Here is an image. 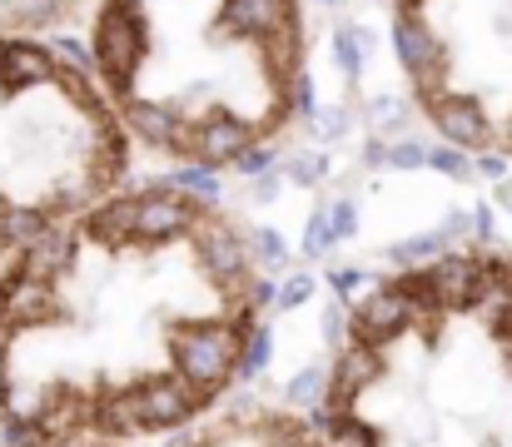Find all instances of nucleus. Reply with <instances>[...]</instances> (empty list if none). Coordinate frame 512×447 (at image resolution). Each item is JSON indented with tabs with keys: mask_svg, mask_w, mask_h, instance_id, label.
Here are the masks:
<instances>
[{
	"mask_svg": "<svg viewBox=\"0 0 512 447\" xmlns=\"http://www.w3.org/2000/svg\"><path fill=\"white\" fill-rule=\"evenodd\" d=\"M95 65L105 70L110 90L125 95L150 55V20L135 0H105L100 20H95V45H90Z\"/></svg>",
	"mask_w": 512,
	"mask_h": 447,
	"instance_id": "f257e3e1",
	"label": "nucleus"
},
{
	"mask_svg": "<svg viewBox=\"0 0 512 447\" xmlns=\"http://www.w3.org/2000/svg\"><path fill=\"white\" fill-rule=\"evenodd\" d=\"M239 338L229 323H204L184 338H174V363L179 373L194 383V388H214L234 373V358H239Z\"/></svg>",
	"mask_w": 512,
	"mask_h": 447,
	"instance_id": "f03ea898",
	"label": "nucleus"
},
{
	"mask_svg": "<svg viewBox=\"0 0 512 447\" xmlns=\"http://www.w3.org/2000/svg\"><path fill=\"white\" fill-rule=\"evenodd\" d=\"M423 100V110H428V120L438 125V135H443V145L453 149H488L493 140V120H488V110L478 105V95H453V90H433V95H418Z\"/></svg>",
	"mask_w": 512,
	"mask_h": 447,
	"instance_id": "7ed1b4c3",
	"label": "nucleus"
},
{
	"mask_svg": "<svg viewBox=\"0 0 512 447\" xmlns=\"http://www.w3.org/2000/svg\"><path fill=\"white\" fill-rule=\"evenodd\" d=\"M423 289H428V303L473 308V303H483V289H488V264L468 249H448L423 269Z\"/></svg>",
	"mask_w": 512,
	"mask_h": 447,
	"instance_id": "20e7f679",
	"label": "nucleus"
},
{
	"mask_svg": "<svg viewBox=\"0 0 512 447\" xmlns=\"http://www.w3.org/2000/svg\"><path fill=\"white\" fill-rule=\"evenodd\" d=\"M204 204L165 189H150V194H135V244H170L179 234H189L199 224Z\"/></svg>",
	"mask_w": 512,
	"mask_h": 447,
	"instance_id": "39448f33",
	"label": "nucleus"
},
{
	"mask_svg": "<svg viewBox=\"0 0 512 447\" xmlns=\"http://www.w3.org/2000/svg\"><path fill=\"white\" fill-rule=\"evenodd\" d=\"M130 403H135V428L140 433H155V428L184 423L204 403V393L189 378H150V383L130 388Z\"/></svg>",
	"mask_w": 512,
	"mask_h": 447,
	"instance_id": "423d86ee",
	"label": "nucleus"
},
{
	"mask_svg": "<svg viewBox=\"0 0 512 447\" xmlns=\"http://www.w3.org/2000/svg\"><path fill=\"white\" fill-rule=\"evenodd\" d=\"M423 308L413 303L408 294H398L393 284H378L373 294L358 303V313H353V328H358V343H388V338H398L413 318H418Z\"/></svg>",
	"mask_w": 512,
	"mask_h": 447,
	"instance_id": "0eeeda50",
	"label": "nucleus"
},
{
	"mask_svg": "<svg viewBox=\"0 0 512 447\" xmlns=\"http://www.w3.org/2000/svg\"><path fill=\"white\" fill-rule=\"evenodd\" d=\"M199 264H204V274H209L219 289H244L254 259H249V244H244L229 224L209 219V224H204V239H199Z\"/></svg>",
	"mask_w": 512,
	"mask_h": 447,
	"instance_id": "6e6552de",
	"label": "nucleus"
},
{
	"mask_svg": "<svg viewBox=\"0 0 512 447\" xmlns=\"http://www.w3.org/2000/svg\"><path fill=\"white\" fill-rule=\"evenodd\" d=\"M60 313V303L50 294V284L30 279V274H10L0 279V328H35V323H50Z\"/></svg>",
	"mask_w": 512,
	"mask_h": 447,
	"instance_id": "1a4fd4ad",
	"label": "nucleus"
},
{
	"mask_svg": "<svg viewBox=\"0 0 512 447\" xmlns=\"http://www.w3.org/2000/svg\"><path fill=\"white\" fill-rule=\"evenodd\" d=\"M55 55L35 40H0V90L5 95H25L35 85L55 80Z\"/></svg>",
	"mask_w": 512,
	"mask_h": 447,
	"instance_id": "9d476101",
	"label": "nucleus"
},
{
	"mask_svg": "<svg viewBox=\"0 0 512 447\" xmlns=\"http://www.w3.org/2000/svg\"><path fill=\"white\" fill-rule=\"evenodd\" d=\"M189 135V154H194V164H234L244 149L254 145V130L244 125V120H234V115H209L199 130H184Z\"/></svg>",
	"mask_w": 512,
	"mask_h": 447,
	"instance_id": "9b49d317",
	"label": "nucleus"
},
{
	"mask_svg": "<svg viewBox=\"0 0 512 447\" xmlns=\"http://www.w3.org/2000/svg\"><path fill=\"white\" fill-rule=\"evenodd\" d=\"M299 20L294 0H224L219 5V30L234 40H264L269 30Z\"/></svg>",
	"mask_w": 512,
	"mask_h": 447,
	"instance_id": "f8f14e48",
	"label": "nucleus"
},
{
	"mask_svg": "<svg viewBox=\"0 0 512 447\" xmlns=\"http://www.w3.org/2000/svg\"><path fill=\"white\" fill-rule=\"evenodd\" d=\"M393 50H398V60H403V70H408L413 80H423L428 70L448 65L443 45L433 40V30H428L418 15H398V20H393Z\"/></svg>",
	"mask_w": 512,
	"mask_h": 447,
	"instance_id": "ddd939ff",
	"label": "nucleus"
},
{
	"mask_svg": "<svg viewBox=\"0 0 512 447\" xmlns=\"http://www.w3.org/2000/svg\"><path fill=\"white\" fill-rule=\"evenodd\" d=\"M125 125H130V135H140L145 145H160V149L179 145L184 149V125H179V110H174V105H160V100H130V105H125Z\"/></svg>",
	"mask_w": 512,
	"mask_h": 447,
	"instance_id": "4468645a",
	"label": "nucleus"
},
{
	"mask_svg": "<svg viewBox=\"0 0 512 447\" xmlns=\"http://www.w3.org/2000/svg\"><path fill=\"white\" fill-rule=\"evenodd\" d=\"M85 229H90V239L105 244V249H125V244H135V194L95 204L90 219H85Z\"/></svg>",
	"mask_w": 512,
	"mask_h": 447,
	"instance_id": "2eb2a0df",
	"label": "nucleus"
},
{
	"mask_svg": "<svg viewBox=\"0 0 512 447\" xmlns=\"http://www.w3.org/2000/svg\"><path fill=\"white\" fill-rule=\"evenodd\" d=\"M60 269H70V234L50 224L35 244H25V264H20V274H30V279L50 284Z\"/></svg>",
	"mask_w": 512,
	"mask_h": 447,
	"instance_id": "dca6fc26",
	"label": "nucleus"
},
{
	"mask_svg": "<svg viewBox=\"0 0 512 447\" xmlns=\"http://www.w3.org/2000/svg\"><path fill=\"white\" fill-rule=\"evenodd\" d=\"M259 45H264L269 65H274V70H279L284 80H289L294 70H304V65H299V55H304V35H299V20H289V25L269 30V35H264Z\"/></svg>",
	"mask_w": 512,
	"mask_h": 447,
	"instance_id": "f3484780",
	"label": "nucleus"
},
{
	"mask_svg": "<svg viewBox=\"0 0 512 447\" xmlns=\"http://www.w3.org/2000/svg\"><path fill=\"white\" fill-rule=\"evenodd\" d=\"M269 358H274V333H269V323H249L244 338H239V358H234L239 378H259V373L269 368Z\"/></svg>",
	"mask_w": 512,
	"mask_h": 447,
	"instance_id": "a211bd4d",
	"label": "nucleus"
},
{
	"mask_svg": "<svg viewBox=\"0 0 512 447\" xmlns=\"http://www.w3.org/2000/svg\"><path fill=\"white\" fill-rule=\"evenodd\" d=\"M368 45H373V35L358 30V25H339V30H334V60H339V75L348 85L363 80V50H368Z\"/></svg>",
	"mask_w": 512,
	"mask_h": 447,
	"instance_id": "6ab92c4d",
	"label": "nucleus"
},
{
	"mask_svg": "<svg viewBox=\"0 0 512 447\" xmlns=\"http://www.w3.org/2000/svg\"><path fill=\"white\" fill-rule=\"evenodd\" d=\"M170 189L184 194V199H194V204H214L219 199V174L209 164H179L170 174Z\"/></svg>",
	"mask_w": 512,
	"mask_h": 447,
	"instance_id": "aec40b11",
	"label": "nucleus"
},
{
	"mask_svg": "<svg viewBox=\"0 0 512 447\" xmlns=\"http://www.w3.org/2000/svg\"><path fill=\"white\" fill-rule=\"evenodd\" d=\"M443 249H448V244H443L438 229H433V234H408V239L388 244V259H393L398 269H423V264H433Z\"/></svg>",
	"mask_w": 512,
	"mask_h": 447,
	"instance_id": "412c9836",
	"label": "nucleus"
},
{
	"mask_svg": "<svg viewBox=\"0 0 512 447\" xmlns=\"http://www.w3.org/2000/svg\"><path fill=\"white\" fill-rule=\"evenodd\" d=\"M324 174H329V159H324L319 149H299V154L284 159V179H289V184L314 189V184H324Z\"/></svg>",
	"mask_w": 512,
	"mask_h": 447,
	"instance_id": "4be33fe9",
	"label": "nucleus"
},
{
	"mask_svg": "<svg viewBox=\"0 0 512 447\" xmlns=\"http://www.w3.org/2000/svg\"><path fill=\"white\" fill-rule=\"evenodd\" d=\"M423 164L448 174V179H468L473 174V154L468 149H453V145H428L423 149Z\"/></svg>",
	"mask_w": 512,
	"mask_h": 447,
	"instance_id": "5701e85b",
	"label": "nucleus"
},
{
	"mask_svg": "<svg viewBox=\"0 0 512 447\" xmlns=\"http://www.w3.org/2000/svg\"><path fill=\"white\" fill-rule=\"evenodd\" d=\"M324 368H299L294 378H289V403L294 408H319L324 403Z\"/></svg>",
	"mask_w": 512,
	"mask_h": 447,
	"instance_id": "b1692460",
	"label": "nucleus"
},
{
	"mask_svg": "<svg viewBox=\"0 0 512 447\" xmlns=\"http://www.w3.org/2000/svg\"><path fill=\"white\" fill-rule=\"evenodd\" d=\"M50 55H55V65H65V70H75V75H90V70H95L90 45H85V40H75V35H55Z\"/></svg>",
	"mask_w": 512,
	"mask_h": 447,
	"instance_id": "393cba45",
	"label": "nucleus"
},
{
	"mask_svg": "<svg viewBox=\"0 0 512 447\" xmlns=\"http://www.w3.org/2000/svg\"><path fill=\"white\" fill-rule=\"evenodd\" d=\"M249 259H264L269 269L289 264V244H284V234H279V229H254V239H249Z\"/></svg>",
	"mask_w": 512,
	"mask_h": 447,
	"instance_id": "a878e982",
	"label": "nucleus"
},
{
	"mask_svg": "<svg viewBox=\"0 0 512 447\" xmlns=\"http://www.w3.org/2000/svg\"><path fill=\"white\" fill-rule=\"evenodd\" d=\"M329 438H334V447H378V433H373V428H363V423H358V418H348V413L329 418Z\"/></svg>",
	"mask_w": 512,
	"mask_h": 447,
	"instance_id": "bb28decb",
	"label": "nucleus"
},
{
	"mask_svg": "<svg viewBox=\"0 0 512 447\" xmlns=\"http://www.w3.org/2000/svg\"><path fill=\"white\" fill-rule=\"evenodd\" d=\"M368 125L373 130H403L408 125V105L393 100V95H378V100H368Z\"/></svg>",
	"mask_w": 512,
	"mask_h": 447,
	"instance_id": "cd10ccee",
	"label": "nucleus"
},
{
	"mask_svg": "<svg viewBox=\"0 0 512 447\" xmlns=\"http://www.w3.org/2000/svg\"><path fill=\"white\" fill-rule=\"evenodd\" d=\"M314 130H319V140H324V145H339L343 135L353 130V110H348V105H329V110H319V115H314Z\"/></svg>",
	"mask_w": 512,
	"mask_h": 447,
	"instance_id": "c85d7f7f",
	"label": "nucleus"
},
{
	"mask_svg": "<svg viewBox=\"0 0 512 447\" xmlns=\"http://www.w3.org/2000/svg\"><path fill=\"white\" fill-rule=\"evenodd\" d=\"M289 105H294V110H299V115L314 125L319 100H314V75H309V70H294V75H289Z\"/></svg>",
	"mask_w": 512,
	"mask_h": 447,
	"instance_id": "c756f323",
	"label": "nucleus"
},
{
	"mask_svg": "<svg viewBox=\"0 0 512 447\" xmlns=\"http://www.w3.org/2000/svg\"><path fill=\"white\" fill-rule=\"evenodd\" d=\"M329 244H334V234H329V214H324V209H314V214H309V224H304V259H319Z\"/></svg>",
	"mask_w": 512,
	"mask_h": 447,
	"instance_id": "7c9ffc66",
	"label": "nucleus"
},
{
	"mask_svg": "<svg viewBox=\"0 0 512 447\" xmlns=\"http://www.w3.org/2000/svg\"><path fill=\"white\" fill-rule=\"evenodd\" d=\"M324 214H329V234H334V244L358 234V209H353V199H334Z\"/></svg>",
	"mask_w": 512,
	"mask_h": 447,
	"instance_id": "2f4dec72",
	"label": "nucleus"
},
{
	"mask_svg": "<svg viewBox=\"0 0 512 447\" xmlns=\"http://www.w3.org/2000/svg\"><path fill=\"white\" fill-rule=\"evenodd\" d=\"M314 289H319V284H314L309 274H289V279L279 284V294H274V308H299V303H309Z\"/></svg>",
	"mask_w": 512,
	"mask_h": 447,
	"instance_id": "473e14b6",
	"label": "nucleus"
},
{
	"mask_svg": "<svg viewBox=\"0 0 512 447\" xmlns=\"http://www.w3.org/2000/svg\"><path fill=\"white\" fill-rule=\"evenodd\" d=\"M423 140H398V145H388L383 154V164H393V169H423Z\"/></svg>",
	"mask_w": 512,
	"mask_h": 447,
	"instance_id": "72a5a7b5",
	"label": "nucleus"
},
{
	"mask_svg": "<svg viewBox=\"0 0 512 447\" xmlns=\"http://www.w3.org/2000/svg\"><path fill=\"white\" fill-rule=\"evenodd\" d=\"M0 443L5 447H45V438H40V428H35L30 418H10V428H5Z\"/></svg>",
	"mask_w": 512,
	"mask_h": 447,
	"instance_id": "f704fd0d",
	"label": "nucleus"
},
{
	"mask_svg": "<svg viewBox=\"0 0 512 447\" xmlns=\"http://www.w3.org/2000/svg\"><path fill=\"white\" fill-rule=\"evenodd\" d=\"M274 159H279V154H274L269 145H249L244 154H239V159H234V164H239V169L254 179V174H269V169H274Z\"/></svg>",
	"mask_w": 512,
	"mask_h": 447,
	"instance_id": "c9c22d12",
	"label": "nucleus"
},
{
	"mask_svg": "<svg viewBox=\"0 0 512 447\" xmlns=\"http://www.w3.org/2000/svg\"><path fill=\"white\" fill-rule=\"evenodd\" d=\"M473 174H483V179H508V154L478 149V154H473Z\"/></svg>",
	"mask_w": 512,
	"mask_h": 447,
	"instance_id": "e433bc0d",
	"label": "nucleus"
},
{
	"mask_svg": "<svg viewBox=\"0 0 512 447\" xmlns=\"http://www.w3.org/2000/svg\"><path fill=\"white\" fill-rule=\"evenodd\" d=\"M468 234H473V209H453V214L443 219V229H438L443 244H458V239H468Z\"/></svg>",
	"mask_w": 512,
	"mask_h": 447,
	"instance_id": "4c0bfd02",
	"label": "nucleus"
},
{
	"mask_svg": "<svg viewBox=\"0 0 512 447\" xmlns=\"http://www.w3.org/2000/svg\"><path fill=\"white\" fill-rule=\"evenodd\" d=\"M279 189H284V174H274V169L249 179V194H254L259 204H274V199H279Z\"/></svg>",
	"mask_w": 512,
	"mask_h": 447,
	"instance_id": "58836bf2",
	"label": "nucleus"
},
{
	"mask_svg": "<svg viewBox=\"0 0 512 447\" xmlns=\"http://www.w3.org/2000/svg\"><path fill=\"white\" fill-rule=\"evenodd\" d=\"M329 284H334L339 294H348V289H358V284H363V274H358V269H329Z\"/></svg>",
	"mask_w": 512,
	"mask_h": 447,
	"instance_id": "ea45409f",
	"label": "nucleus"
},
{
	"mask_svg": "<svg viewBox=\"0 0 512 447\" xmlns=\"http://www.w3.org/2000/svg\"><path fill=\"white\" fill-rule=\"evenodd\" d=\"M473 234H478V239H493V209H488V204L473 209Z\"/></svg>",
	"mask_w": 512,
	"mask_h": 447,
	"instance_id": "a19ab883",
	"label": "nucleus"
},
{
	"mask_svg": "<svg viewBox=\"0 0 512 447\" xmlns=\"http://www.w3.org/2000/svg\"><path fill=\"white\" fill-rule=\"evenodd\" d=\"M324 338H329V343H339V338H343V308H339V303L324 313Z\"/></svg>",
	"mask_w": 512,
	"mask_h": 447,
	"instance_id": "79ce46f5",
	"label": "nucleus"
},
{
	"mask_svg": "<svg viewBox=\"0 0 512 447\" xmlns=\"http://www.w3.org/2000/svg\"><path fill=\"white\" fill-rule=\"evenodd\" d=\"M383 154H388L383 140H368V145H363V164H368V169H378V164H383Z\"/></svg>",
	"mask_w": 512,
	"mask_h": 447,
	"instance_id": "37998d69",
	"label": "nucleus"
},
{
	"mask_svg": "<svg viewBox=\"0 0 512 447\" xmlns=\"http://www.w3.org/2000/svg\"><path fill=\"white\" fill-rule=\"evenodd\" d=\"M10 403V383H5V348H0V408Z\"/></svg>",
	"mask_w": 512,
	"mask_h": 447,
	"instance_id": "c03bdc74",
	"label": "nucleus"
},
{
	"mask_svg": "<svg viewBox=\"0 0 512 447\" xmlns=\"http://www.w3.org/2000/svg\"><path fill=\"white\" fill-rule=\"evenodd\" d=\"M498 204L512 209V179H498Z\"/></svg>",
	"mask_w": 512,
	"mask_h": 447,
	"instance_id": "a18cd8bd",
	"label": "nucleus"
},
{
	"mask_svg": "<svg viewBox=\"0 0 512 447\" xmlns=\"http://www.w3.org/2000/svg\"><path fill=\"white\" fill-rule=\"evenodd\" d=\"M418 5H423V0H398V15H413Z\"/></svg>",
	"mask_w": 512,
	"mask_h": 447,
	"instance_id": "49530a36",
	"label": "nucleus"
},
{
	"mask_svg": "<svg viewBox=\"0 0 512 447\" xmlns=\"http://www.w3.org/2000/svg\"><path fill=\"white\" fill-rule=\"evenodd\" d=\"M503 145L512 149V120H508V125H503Z\"/></svg>",
	"mask_w": 512,
	"mask_h": 447,
	"instance_id": "de8ad7c7",
	"label": "nucleus"
},
{
	"mask_svg": "<svg viewBox=\"0 0 512 447\" xmlns=\"http://www.w3.org/2000/svg\"><path fill=\"white\" fill-rule=\"evenodd\" d=\"M179 447H209V443L204 438H189V443H179Z\"/></svg>",
	"mask_w": 512,
	"mask_h": 447,
	"instance_id": "09e8293b",
	"label": "nucleus"
},
{
	"mask_svg": "<svg viewBox=\"0 0 512 447\" xmlns=\"http://www.w3.org/2000/svg\"><path fill=\"white\" fill-rule=\"evenodd\" d=\"M324 5H339V0H324Z\"/></svg>",
	"mask_w": 512,
	"mask_h": 447,
	"instance_id": "8fccbe9b",
	"label": "nucleus"
}]
</instances>
